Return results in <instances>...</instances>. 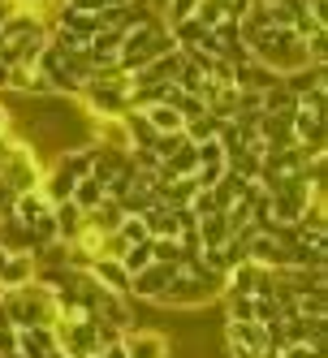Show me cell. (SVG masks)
Masks as SVG:
<instances>
[{
  "label": "cell",
  "mask_w": 328,
  "mask_h": 358,
  "mask_svg": "<svg viewBox=\"0 0 328 358\" xmlns=\"http://www.w3.org/2000/svg\"><path fill=\"white\" fill-rule=\"evenodd\" d=\"M0 298L9 306L13 328H52V320H57L52 294H48L39 280H31V285H22V289H0Z\"/></svg>",
  "instance_id": "6da1fadb"
},
{
  "label": "cell",
  "mask_w": 328,
  "mask_h": 358,
  "mask_svg": "<svg viewBox=\"0 0 328 358\" xmlns=\"http://www.w3.org/2000/svg\"><path fill=\"white\" fill-rule=\"evenodd\" d=\"M224 294V280L216 276H186L178 272L169 280V289L156 298V306H173V311H194V306H208Z\"/></svg>",
  "instance_id": "7a4b0ae2"
},
{
  "label": "cell",
  "mask_w": 328,
  "mask_h": 358,
  "mask_svg": "<svg viewBox=\"0 0 328 358\" xmlns=\"http://www.w3.org/2000/svg\"><path fill=\"white\" fill-rule=\"evenodd\" d=\"M0 177H5V186H9L13 194L39 190V182H43V164H39V151H35L27 138H17V147H13L9 164L0 169Z\"/></svg>",
  "instance_id": "3957f363"
},
{
  "label": "cell",
  "mask_w": 328,
  "mask_h": 358,
  "mask_svg": "<svg viewBox=\"0 0 328 358\" xmlns=\"http://www.w3.org/2000/svg\"><path fill=\"white\" fill-rule=\"evenodd\" d=\"M173 276H178V268H169V264H147L143 272L130 276V298H134V302H156V298L169 289Z\"/></svg>",
  "instance_id": "277c9868"
},
{
  "label": "cell",
  "mask_w": 328,
  "mask_h": 358,
  "mask_svg": "<svg viewBox=\"0 0 328 358\" xmlns=\"http://www.w3.org/2000/svg\"><path fill=\"white\" fill-rule=\"evenodd\" d=\"M121 350L125 358H169V337L156 328H130V332H121Z\"/></svg>",
  "instance_id": "5b68a950"
},
{
  "label": "cell",
  "mask_w": 328,
  "mask_h": 358,
  "mask_svg": "<svg viewBox=\"0 0 328 358\" xmlns=\"http://www.w3.org/2000/svg\"><path fill=\"white\" fill-rule=\"evenodd\" d=\"M35 268H39V259H35L31 250L9 255L5 268H0V289H22V285H31V280H35Z\"/></svg>",
  "instance_id": "8992f818"
},
{
  "label": "cell",
  "mask_w": 328,
  "mask_h": 358,
  "mask_svg": "<svg viewBox=\"0 0 328 358\" xmlns=\"http://www.w3.org/2000/svg\"><path fill=\"white\" fill-rule=\"evenodd\" d=\"M91 143L130 156V130H125V117H95V138Z\"/></svg>",
  "instance_id": "52a82bcc"
},
{
  "label": "cell",
  "mask_w": 328,
  "mask_h": 358,
  "mask_svg": "<svg viewBox=\"0 0 328 358\" xmlns=\"http://www.w3.org/2000/svg\"><path fill=\"white\" fill-rule=\"evenodd\" d=\"M138 220H143V229H147V238H178V229H182L178 208H169V203H156V208L143 212Z\"/></svg>",
  "instance_id": "ba28073f"
},
{
  "label": "cell",
  "mask_w": 328,
  "mask_h": 358,
  "mask_svg": "<svg viewBox=\"0 0 328 358\" xmlns=\"http://www.w3.org/2000/svg\"><path fill=\"white\" fill-rule=\"evenodd\" d=\"M281 87L294 95V99H302V95H311V91H320V87H328V69L324 65H307V69H294V73H285L281 78Z\"/></svg>",
  "instance_id": "9c48e42d"
},
{
  "label": "cell",
  "mask_w": 328,
  "mask_h": 358,
  "mask_svg": "<svg viewBox=\"0 0 328 358\" xmlns=\"http://www.w3.org/2000/svg\"><path fill=\"white\" fill-rule=\"evenodd\" d=\"M104 289H113V294H125L130 298V272L121 268V259H91V268H87Z\"/></svg>",
  "instance_id": "30bf717a"
},
{
  "label": "cell",
  "mask_w": 328,
  "mask_h": 358,
  "mask_svg": "<svg viewBox=\"0 0 328 358\" xmlns=\"http://www.w3.org/2000/svg\"><path fill=\"white\" fill-rule=\"evenodd\" d=\"M57 350L52 328H17V354L22 358H48Z\"/></svg>",
  "instance_id": "8fae6325"
},
{
  "label": "cell",
  "mask_w": 328,
  "mask_h": 358,
  "mask_svg": "<svg viewBox=\"0 0 328 358\" xmlns=\"http://www.w3.org/2000/svg\"><path fill=\"white\" fill-rule=\"evenodd\" d=\"M52 220H57V238H61V242H73V238H78V229L87 224V216L73 208V199L52 203Z\"/></svg>",
  "instance_id": "7c38bea8"
},
{
  "label": "cell",
  "mask_w": 328,
  "mask_h": 358,
  "mask_svg": "<svg viewBox=\"0 0 328 358\" xmlns=\"http://www.w3.org/2000/svg\"><path fill=\"white\" fill-rule=\"evenodd\" d=\"M52 212V203L43 199V190H27V194H17L13 199V220H22V224H31V220H39V216H48Z\"/></svg>",
  "instance_id": "4fadbf2b"
},
{
  "label": "cell",
  "mask_w": 328,
  "mask_h": 358,
  "mask_svg": "<svg viewBox=\"0 0 328 358\" xmlns=\"http://www.w3.org/2000/svg\"><path fill=\"white\" fill-rule=\"evenodd\" d=\"M224 341H238V345L255 350V354L268 350V337H264V328H259V324H229V320H224Z\"/></svg>",
  "instance_id": "5bb4252c"
},
{
  "label": "cell",
  "mask_w": 328,
  "mask_h": 358,
  "mask_svg": "<svg viewBox=\"0 0 328 358\" xmlns=\"http://www.w3.org/2000/svg\"><path fill=\"white\" fill-rule=\"evenodd\" d=\"M143 117H147V125L156 134H182V113L178 108H169V104H151V108H143Z\"/></svg>",
  "instance_id": "9a60e30c"
},
{
  "label": "cell",
  "mask_w": 328,
  "mask_h": 358,
  "mask_svg": "<svg viewBox=\"0 0 328 358\" xmlns=\"http://www.w3.org/2000/svg\"><path fill=\"white\" fill-rule=\"evenodd\" d=\"M156 203H160V199H156V190H151L147 182H138L134 190H125V194L117 199V208H121L125 216H143V212H151V208H156Z\"/></svg>",
  "instance_id": "2e32d148"
},
{
  "label": "cell",
  "mask_w": 328,
  "mask_h": 358,
  "mask_svg": "<svg viewBox=\"0 0 328 358\" xmlns=\"http://www.w3.org/2000/svg\"><path fill=\"white\" fill-rule=\"evenodd\" d=\"M294 108H298V99H294V95H290L281 83H276V87H268V91L259 95V113H264V117H290Z\"/></svg>",
  "instance_id": "e0dca14e"
},
{
  "label": "cell",
  "mask_w": 328,
  "mask_h": 358,
  "mask_svg": "<svg viewBox=\"0 0 328 358\" xmlns=\"http://www.w3.org/2000/svg\"><path fill=\"white\" fill-rule=\"evenodd\" d=\"M121 220H125V212L117 208V199H104L99 208H91V212H87V224H91V229H99V234H117Z\"/></svg>",
  "instance_id": "ac0fdd59"
},
{
  "label": "cell",
  "mask_w": 328,
  "mask_h": 358,
  "mask_svg": "<svg viewBox=\"0 0 328 358\" xmlns=\"http://www.w3.org/2000/svg\"><path fill=\"white\" fill-rule=\"evenodd\" d=\"M69 199H73V208L87 216V212H91V208H99V203H104L108 194H104V186H99L95 177H78V186H73V194H69Z\"/></svg>",
  "instance_id": "d6986e66"
},
{
  "label": "cell",
  "mask_w": 328,
  "mask_h": 358,
  "mask_svg": "<svg viewBox=\"0 0 328 358\" xmlns=\"http://www.w3.org/2000/svg\"><path fill=\"white\" fill-rule=\"evenodd\" d=\"M229 238H234V229H229V220H224V212L199 220V242H204V246H224Z\"/></svg>",
  "instance_id": "ffe728a7"
},
{
  "label": "cell",
  "mask_w": 328,
  "mask_h": 358,
  "mask_svg": "<svg viewBox=\"0 0 328 358\" xmlns=\"http://www.w3.org/2000/svg\"><path fill=\"white\" fill-rule=\"evenodd\" d=\"M220 302H224V320H229V324H255V298L220 294Z\"/></svg>",
  "instance_id": "44dd1931"
},
{
  "label": "cell",
  "mask_w": 328,
  "mask_h": 358,
  "mask_svg": "<svg viewBox=\"0 0 328 358\" xmlns=\"http://www.w3.org/2000/svg\"><path fill=\"white\" fill-rule=\"evenodd\" d=\"M216 130H220V121L212 117V113H204V117H190L186 125H182V134H186V143H208V138H216Z\"/></svg>",
  "instance_id": "7402d4cb"
},
{
  "label": "cell",
  "mask_w": 328,
  "mask_h": 358,
  "mask_svg": "<svg viewBox=\"0 0 328 358\" xmlns=\"http://www.w3.org/2000/svg\"><path fill=\"white\" fill-rule=\"evenodd\" d=\"M121 117H125V130H130V151H134V147H151V143H156V130L147 125V117H143V113H121Z\"/></svg>",
  "instance_id": "603a6c76"
},
{
  "label": "cell",
  "mask_w": 328,
  "mask_h": 358,
  "mask_svg": "<svg viewBox=\"0 0 328 358\" xmlns=\"http://www.w3.org/2000/svg\"><path fill=\"white\" fill-rule=\"evenodd\" d=\"M147 264H151V238H147V242H138V246H130V250L121 255V268L130 272V276H134V272H143Z\"/></svg>",
  "instance_id": "cb8c5ba5"
},
{
  "label": "cell",
  "mask_w": 328,
  "mask_h": 358,
  "mask_svg": "<svg viewBox=\"0 0 328 358\" xmlns=\"http://www.w3.org/2000/svg\"><path fill=\"white\" fill-rule=\"evenodd\" d=\"M302 48H307L311 65H324V61H328V31H324V27H320V31H311L307 39H302Z\"/></svg>",
  "instance_id": "d4e9b609"
},
{
  "label": "cell",
  "mask_w": 328,
  "mask_h": 358,
  "mask_svg": "<svg viewBox=\"0 0 328 358\" xmlns=\"http://www.w3.org/2000/svg\"><path fill=\"white\" fill-rule=\"evenodd\" d=\"M125 250H130V242H125L121 234H104V238H99V255H95V259H121Z\"/></svg>",
  "instance_id": "484cf974"
},
{
  "label": "cell",
  "mask_w": 328,
  "mask_h": 358,
  "mask_svg": "<svg viewBox=\"0 0 328 358\" xmlns=\"http://www.w3.org/2000/svg\"><path fill=\"white\" fill-rule=\"evenodd\" d=\"M117 234H121L125 242H130V246L147 242V229H143V220H138V216H125V220H121V229H117Z\"/></svg>",
  "instance_id": "4316f807"
},
{
  "label": "cell",
  "mask_w": 328,
  "mask_h": 358,
  "mask_svg": "<svg viewBox=\"0 0 328 358\" xmlns=\"http://www.w3.org/2000/svg\"><path fill=\"white\" fill-rule=\"evenodd\" d=\"M194 5H199V0H169L164 27H173V22H182V17H194Z\"/></svg>",
  "instance_id": "83f0119b"
},
{
  "label": "cell",
  "mask_w": 328,
  "mask_h": 358,
  "mask_svg": "<svg viewBox=\"0 0 328 358\" xmlns=\"http://www.w3.org/2000/svg\"><path fill=\"white\" fill-rule=\"evenodd\" d=\"M13 9H31V13H57L65 0H9Z\"/></svg>",
  "instance_id": "f1b7e54d"
},
{
  "label": "cell",
  "mask_w": 328,
  "mask_h": 358,
  "mask_svg": "<svg viewBox=\"0 0 328 358\" xmlns=\"http://www.w3.org/2000/svg\"><path fill=\"white\" fill-rule=\"evenodd\" d=\"M220 250H224V264H229V268H238V264H246V242H238V238H229V242H224Z\"/></svg>",
  "instance_id": "f546056e"
},
{
  "label": "cell",
  "mask_w": 328,
  "mask_h": 358,
  "mask_svg": "<svg viewBox=\"0 0 328 358\" xmlns=\"http://www.w3.org/2000/svg\"><path fill=\"white\" fill-rule=\"evenodd\" d=\"M281 358H328V354H324L320 345H285Z\"/></svg>",
  "instance_id": "4dcf8cb0"
},
{
  "label": "cell",
  "mask_w": 328,
  "mask_h": 358,
  "mask_svg": "<svg viewBox=\"0 0 328 358\" xmlns=\"http://www.w3.org/2000/svg\"><path fill=\"white\" fill-rule=\"evenodd\" d=\"M17 354V328H0V358Z\"/></svg>",
  "instance_id": "1f68e13d"
},
{
  "label": "cell",
  "mask_w": 328,
  "mask_h": 358,
  "mask_svg": "<svg viewBox=\"0 0 328 358\" xmlns=\"http://www.w3.org/2000/svg\"><path fill=\"white\" fill-rule=\"evenodd\" d=\"M13 147H17V138H13V134H0V169L9 164V156H13Z\"/></svg>",
  "instance_id": "d6a6232c"
},
{
  "label": "cell",
  "mask_w": 328,
  "mask_h": 358,
  "mask_svg": "<svg viewBox=\"0 0 328 358\" xmlns=\"http://www.w3.org/2000/svg\"><path fill=\"white\" fill-rule=\"evenodd\" d=\"M9 121H13V113L5 108V99H0V134H9Z\"/></svg>",
  "instance_id": "836d02e7"
},
{
  "label": "cell",
  "mask_w": 328,
  "mask_h": 358,
  "mask_svg": "<svg viewBox=\"0 0 328 358\" xmlns=\"http://www.w3.org/2000/svg\"><path fill=\"white\" fill-rule=\"evenodd\" d=\"M0 328H13V324H9V306H5V298H0Z\"/></svg>",
  "instance_id": "e575fe53"
},
{
  "label": "cell",
  "mask_w": 328,
  "mask_h": 358,
  "mask_svg": "<svg viewBox=\"0 0 328 358\" xmlns=\"http://www.w3.org/2000/svg\"><path fill=\"white\" fill-rule=\"evenodd\" d=\"M13 13V5H9V0H0V27H5V17Z\"/></svg>",
  "instance_id": "d590c367"
},
{
  "label": "cell",
  "mask_w": 328,
  "mask_h": 358,
  "mask_svg": "<svg viewBox=\"0 0 328 358\" xmlns=\"http://www.w3.org/2000/svg\"><path fill=\"white\" fill-rule=\"evenodd\" d=\"M5 87H9V65L0 61V91H5Z\"/></svg>",
  "instance_id": "8d00e7d4"
},
{
  "label": "cell",
  "mask_w": 328,
  "mask_h": 358,
  "mask_svg": "<svg viewBox=\"0 0 328 358\" xmlns=\"http://www.w3.org/2000/svg\"><path fill=\"white\" fill-rule=\"evenodd\" d=\"M104 358H125V350H121V345H113V350H104Z\"/></svg>",
  "instance_id": "74e56055"
},
{
  "label": "cell",
  "mask_w": 328,
  "mask_h": 358,
  "mask_svg": "<svg viewBox=\"0 0 328 358\" xmlns=\"http://www.w3.org/2000/svg\"><path fill=\"white\" fill-rule=\"evenodd\" d=\"M259 5H268V9H281V5H290V0H259Z\"/></svg>",
  "instance_id": "f35d334b"
},
{
  "label": "cell",
  "mask_w": 328,
  "mask_h": 358,
  "mask_svg": "<svg viewBox=\"0 0 328 358\" xmlns=\"http://www.w3.org/2000/svg\"><path fill=\"white\" fill-rule=\"evenodd\" d=\"M5 259H9V250H5V246H0V268H5Z\"/></svg>",
  "instance_id": "ab89813d"
},
{
  "label": "cell",
  "mask_w": 328,
  "mask_h": 358,
  "mask_svg": "<svg viewBox=\"0 0 328 358\" xmlns=\"http://www.w3.org/2000/svg\"><path fill=\"white\" fill-rule=\"evenodd\" d=\"M48 358H69V354H65V350H52V354H48Z\"/></svg>",
  "instance_id": "60d3db41"
},
{
  "label": "cell",
  "mask_w": 328,
  "mask_h": 358,
  "mask_svg": "<svg viewBox=\"0 0 328 358\" xmlns=\"http://www.w3.org/2000/svg\"><path fill=\"white\" fill-rule=\"evenodd\" d=\"M13 358H22V354H13Z\"/></svg>",
  "instance_id": "b9f144b4"
}]
</instances>
